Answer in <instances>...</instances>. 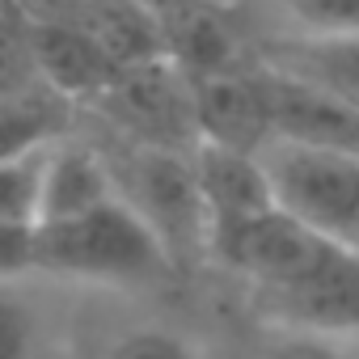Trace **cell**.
I'll use <instances>...</instances> for the list:
<instances>
[{"label": "cell", "mask_w": 359, "mask_h": 359, "mask_svg": "<svg viewBox=\"0 0 359 359\" xmlns=\"http://www.w3.org/2000/svg\"><path fill=\"white\" fill-rule=\"evenodd\" d=\"M72 18L97 39V47L110 55L118 72L169 60L165 26L152 9V0H76Z\"/></svg>", "instance_id": "obj_7"}, {"label": "cell", "mask_w": 359, "mask_h": 359, "mask_svg": "<svg viewBox=\"0 0 359 359\" xmlns=\"http://www.w3.org/2000/svg\"><path fill=\"white\" fill-rule=\"evenodd\" d=\"M39 351V309L0 283V359H34Z\"/></svg>", "instance_id": "obj_14"}, {"label": "cell", "mask_w": 359, "mask_h": 359, "mask_svg": "<svg viewBox=\"0 0 359 359\" xmlns=\"http://www.w3.org/2000/svg\"><path fill=\"white\" fill-rule=\"evenodd\" d=\"M287 13L283 34H355L359 0H279Z\"/></svg>", "instance_id": "obj_13"}, {"label": "cell", "mask_w": 359, "mask_h": 359, "mask_svg": "<svg viewBox=\"0 0 359 359\" xmlns=\"http://www.w3.org/2000/svg\"><path fill=\"white\" fill-rule=\"evenodd\" d=\"M102 359H203L199 342L165 321H144L110 342Z\"/></svg>", "instance_id": "obj_12"}, {"label": "cell", "mask_w": 359, "mask_h": 359, "mask_svg": "<svg viewBox=\"0 0 359 359\" xmlns=\"http://www.w3.org/2000/svg\"><path fill=\"white\" fill-rule=\"evenodd\" d=\"M60 114H64V97L55 93H39V89L5 93L0 97V161L60 144Z\"/></svg>", "instance_id": "obj_9"}, {"label": "cell", "mask_w": 359, "mask_h": 359, "mask_svg": "<svg viewBox=\"0 0 359 359\" xmlns=\"http://www.w3.org/2000/svg\"><path fill=\"white\" fill-rule=\"evenodd\" d=\"M51 148H39V152H26V156L0 161V224L39 229V220H43V182H47Z\"/></svg>", "instance_id": "obj_10"}, {"label": "cell", "mask_w": 359, "mask_h": 359, "mask_svg": "<svg viewBox=\"0 0 359 359\" xmlns=\"http://www.w3.org/2000/svg\"><path fill=\"white\" fill-rule=\"evenodd\" d=\"M258 359H359V338L309 325H275Z\"/></svg>", "instance_id": "obj_11"}, {"label": "cell", "mask_w": 359, "mask_h": 359, "mask_svg": "<svg viewBox=\"0 0 359 359\" xmlns=\"http://www.w3.org/2000/svg\"><path fill=\"white\" fill-rule=\"evenodd\" d=\"M254 60L346 110H359V30L355 34H279Z\"/></svg>", "instance_id": "obj_5"}, {"label": "cell", "mask_w": 359, "mask_h": 359, "mask_svg": "<svg viewBox=\"0 0 359 359\" xmlns=\"http://www.w3.org/2000/svg\"><path fill=\"white\" fill-rule=\"evenodd\" d=\"M266 76V114H271V140H292V144H317L334 152L359 156V110H346L271 68Z\"/></svg>", "instance_id": "obj_6"}, {"label": "cell", "mask_w": 359, "mask_h": 359, "mask_svg": "<svg viewBox=\"0 0 359 359\" xmlns=\"http://www.w3.org/2000/svg\"><path fill=\"white\" fill-rule=\"evenodd\" d=\"M118 195L114 173L106 169V161L85 148V144H68L60 140L51 148L47 161V182H43V220L39 224H55V220H72L106 199Z\"/></svg>", "instance_id": "obj_8"}, {"label": "cell", "mask_w": 359, "mask_h": 359, "mask_svg": "<svg viewBox=\"0 0 359 359\" xmlns=\"http://www.w3.org/2000/svg\"><path fill=\"white\" fill-rule=\"evenodd\" d=\"M26 76H34V64H30V47H26V30H9L0 22V97L5 93H22Z\"/></svg>", "instance_id": "obj_16"}, {"label": "cell", "mask_w": 359, "mask_h": 359, "mask_svg": "<svg viewBox=\"0 0 359 359\" xmlns=\"http://www.w3.org/2000/svg\"><path fill=\"white\" fill-rule=\"evenodd\" d=\"M34 229L0 224V283H13L22 275H34Z\"/></svg>", "instance_id": "obj_15"}, {"label": "cell", "mask_w": 359, "mask_h": 359, "mask_svg": "<svg viewBox=\"0 0 359 359\" xmlns=\"http://www.w3.org/2000/svg\"><path fill=\"white\" fill-rule=\"evenodd\" d=\"M169 262L173 250L123 191L72 220L34 229V266L43 275L131 287L161 279Z\"/></svg>", "instance_id": "obj_1"}, {"label": "cell", "mask_w": 359, "mask_h": 359, "mask_svg": "<svg viewBox=\"0 0 359 359\" xmlns=\"http://www.w3.org/2000/svg\"><path fill=\"white\" fill-rule=\"evenodd\" d=\"M118 127L144 148L195 152L203 144L195 114V81L173 60H152L114 76V85L97 97Z\"/></svg>", "instance_id": "obj_3"}, {"label": "cell", "mask_w": 359, "mask_h": 359, "mask_svg": "<svg viewBox=\"0 0 359 359\" xmlns=\"http://www.w3.org/2000/svg\"><path fill=\"white\" fill-rule=\"evenodd\" d=\"M258 161L283 212L359 254V156L317 144L271 140Z\"/></svg>", "instance_id": "obj_2"}, {"label": "cell", "mask_w": 359, "mask_h": 359, "mask_svg": "<svg viewBox=\"0 0 359 359\" xmlns=\"http://www.w3.org/2000/svg\"><path fill=\"white\" fill-rule=\"evenodd\" d=\"M26 47H30L34 81H43V89L64 102L68 97L97 102L118 76L110 55L76 18H34L26 26Z\"/></svg>", "instance_id": "obj_4"}]
</instances>
